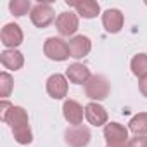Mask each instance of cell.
Wrapping results in <instances>:
<instances>
[{
	"mask_svg": "<svg viewBox=\"0 0 147 147\" xmlns=\"http://www.w3.org/2000/svg\"><path fill=\"white\" fill-rule=\"evenodd\" d=\"M90 138H92V133L83 125L71 126L64 131V142L69 147H87L90 144Z\"/></svg>",
	"mask_w": 147,
	"mask_h": 147,
	"instance_id": "cell-5",
	"label": "cell"
},
{
	"mask_svg": "<svg viewBox=\"0 0 147 147\" xmlns=\"http://www.w3.org/2000/svg\"><path fill=\"white\" fill-rule=\"evenodd\" d=\"M30 18H31V23H33L36 28H47L49 24H52V23L57 19L54 9L50 7V0H45V2L36 4V5L31 9Z\"/></svg>",
	"mask_w": 147,
	"mask_h": 147,
	"instance_id": "cell-3",
	"label": "cell"
},
{
	"mask_svg": "<svg viewBox=\"0 0 147 147\" xmlns=\"http://www.w3.org/2000/svg\"><path fill=\"white\" fill-rule=\"evenodd\" d=\"M104 138L107 145H119L128 144V128L119 123H107L104 126Z\"/></svg>",
	"mask_w": 147,
	"mask_h": 147,
	"instance_id": "cell-6",
	"label": "cell"
},
{
	"mask_svg": "<svg viewBox=\"0 0 147 147\" xmlns=\"http://www.w3.org/2000/svg\"><path fill=\"white\" fill-rule=\"evenodd\" d=\"M0 109H2V121H5L12 130H18V128H23V126L30 125L28 113L21 106H12L7 100H2Z\"/></svg>",
	"mask_w": 147,
	"mask_h": 147,
	"instance_id": "cell-1",
	"label": "cell"
},
{
	"mask_svg": "<svg viewBox=\"0 0 147 147\" xmlns=\"http://www.w3.org/2000/svg\"><path fill=\"white\" fill-rule=\"evenodd\" d=\"M67 47H69L71 57L82 59V57H85V55L90 54V50H92V42H90V38L85 36V35H76V36H73V38L67 42Z\"/></svg>",
	"mask_w": 147,
	"mask_h": 147,
	"instance_id": "cell-11",
	"label": "cell"
},
{
	"mask_svg": "<svg viewBox=\"0 0 147 147\" xmlns=\"http://www.w3.org/2000/svg\"><path fill=\"white\" fill-rule=\"evenodd\" d=\"M0 62H2V66L5 69L18 71L24 64V55L19 50H16V49H7V50H4L2 54H0Z\"/></svg>",
	"mask_w": 147,
	"mask_h": 147,
	"instance_id": "cell-16",
	"label": "cell"
},
{
	"mask_svg": "<svg viewBox=\"0 0 147 147\" xmlns=\"http://www.w3.org/2000/svg\"><path fill=\"white\" fill-rule=\"evenodd\" d=\"M106 147H128V144H119V145H106Z\"/></svg>",
	"mask_w": 147,
	"mask_h": 147,
	"instance_id": "cell-24",
	"label": "cell"
},
{
	"mask_svg": "<svg viewBox=\"0 0 147 147\" xmlns=\"http://www.w3.org/2000/svg\"><path fill=\"white\" fill-rule=\"evenodd\" d=\"M138 88H140L142 95H144V97H147V76L140 78V82H138Z\"/></svg>",
	"mask_w": 147,
	"mask_h": 147,
	"instance_id": "cell-23",
	"label": "cell"
},
{
	"mask_svg": "<svg viewBox=\"0 0 147 147\" xmlns=\"http://www.w3.org/2000/svg\"><path fill=\"white\" fill-rule=\"evenodd\" d=\"M78 14L75 12H61L55 19V28L57 31L62 35V36H71V35H75L76 30H78Z\"/></svg>",
	"mask_w": 147,
	"mask_h": 147,
	"instance_id": "cell-8",
	"label": "cell"
},
{
	"mask_svg": "<svg viewBox=\"0 0 147 147\" xmlns=\"http://www.w3.org/2000/svg\"><path fill=\"white\" fill-rule=\"evenodd\" d=\"M12 133H14V140L21 145H28V144L33 142V133H31L30 125L23 126V128H18V130H12Z\"/></svg>",
	"mask_w": 147,
	"mask_h": 147,
	"instance_id": "cell-21",
	"label": "cell"
},
{
	"mask_svg": "<svg viewBox=\"0 0 147 147\" xmlns=\"http://www.w3.org/2000/svg\"><path fill=\"white\" fill-rule=\"evenodd\" d=\"M130 67H131V73L135 76H138V78L147 76V54L133 55V59L130 62Z\"/></svg>",
	"mask_w": 147,
	"mask_h": 147,
	"instance_id": "cell-17",
	"label": "cell"
},
{
	"mask_svg": "<svg viewBox=\"0 0 147 147\" xmlns=\"http://www.w3.org/2000/svg\"><path fill=\"white\" fill-rule=\"evenodd\" d=\"M66 78L71 83H75V85H83V83H87L92 78V75H90V69L85 64L75 62V64H71L66 69Z\"/></svg>",
	"mask_w": 147,
	"mask_h": 147,
	"instance_id": "cell-14",
	"label": "cell"
},
{
	"mask_svg": "<svg viewBox=\"0 0 147 147\" xmlns=\"http://www.w3.org/2000/svg\"><path fill=\"white\" fill-rule=\"evenodd\" d=\"M66 4L69 7H75L76 14H80L85 19H94L100 12V5L95 2V0H80V2H75V0H66Z\"/></svg>",
	"mask_w": 147,
	"mask_h": 147,
	"instance_id": "cell-12",
	"label": "cell"
},
{
	"mask_svg": "<svg viewBox=\"0 0 147 147\" xmlns=\"http://www.w3.org/2000/svg\"><path fill=\"white\" fill-rule=\"evenodd\" d=\"M9 9L14 16L21 18V16H24L31 11V4H30V0H12L9 4Z\"/></svg>",
	"mask_w": 147,
	"mask_h": 147,
	"instance_id": "cell-20",
	"label": "cell"
},
{
	"mask_svg": "<svg viewBox=\"0 0 147 147\" xmlns=\"http://www.w3.org/2000/svg\"><path fill=\"white\" fill-rule=\"evenodd\" d=\"M109 92H111V85L104 75H92V78L85 83V94L94 102L107 99Z\"/></svg>",
	"mask_w": 147,
	"mask_h": 147,
	"instance_id": "cell-2",
	"label": "cell"
},
{
	"mask_svg": "<svg viewBox=\"0 0 147 147\" xmlns=\"http://www.w3.org/2000/svg\"><path fill=\"white\" fill-rule=\"evenodd\" d=\"M128 128H130L135 135H145V133H147V113H138V114H135V116L130 119Z\"/></svg>",
	"mask_w": 147,
	"mask_h": 147,
	"instance_id": "cell-18",
	"label": "cell"
},
{
	"mask_svg": "<svg viewBox=\"0 0 147 147\" xmlns=\"http://www.w3.org/2000/svg\"><path fill=\"white\" fill-rule=\"evenodd\" d=\"M128 147H147V137L145 135H135L128 140Z\"/></svg>",
	"mask_w": 147,
	"mask_h": 147,
	"instance_id": "cell-22",
	"label": "cell"
},
{
	"mask_svg": "<svg viewBox=\"0 0 147 147\" xmlns=\"http://www.w3.org/2000/svg\"><path fill=\"white\" fill-rule=\"evenodd\" d=\"M145 5H147V0H145Z\"/></svg>",
	"mask_w": 147,
	"mask_h": 147,
	"instance_id": "cell-25",
	"label": "cell"
},
{
	"mask_svg": "<svg viewBox=\"0 0 147 147\" xmlns=\"http://www.w3.org/2000/svg\"><path fill=\"white\" fill-rule=\"evenodd\" d=\"M0 38H2V43L7 47V49H16L23 43L24 40V35H23V30L19 24L16 23H9L2 28V33H0Z\"/></svg>",
	"mask_w": 147,
	"mask_h": 147,
	"instance_id": "cell-7",
	"label": "cell"
},
{
	"mask_svg": "<svg viewBox=\"0 0 147 147\" xmlns=\"http://www.w3.org/2000/svg\"><path fill=\"white\" fill-rule=\"evenodd\" d=\"M12 87H14V80L9 73H0V97L4 100L11 95L12 92Z\"/></svg>",
	"mask_w": 147,
	"mask_h": 147,
	"instance_id": "cell-19",
	"label": "cell"
},
{
	"mask_svg": "<svg viewBox=\"0 0 147 147\" xmlns=\"http://www.w3.org/2000/svg\"><path fill=\"white\" fill-rule=\"evenodd\" d=\"M123 23H125V18H123L121 11H118V9H107L102 14V24L107 33H119L123 28Z\"/></svg>",
	"mask_w": 147,
	"mask_h": 147,
	"instance_id": "cell-15",
	"label": "cell"
},
{
	"mask_svg": "<svg viewBox=\"0 0 147 147\" xmlns=\"http://www.w3.org/2000/svg\"><path fill=\"white\" fill-rule=\"evenodd\" d=\"M85 118L94 126H102V125L106 126L107 125V111L97 102H90L85 106Z\"/></svg>",
	"mask_w": 147,
	"mask_h": 147,
	"instance_id": "cell-13",
	"label": "cell"
},
{
	"mask_svg": "<svg viewBox=\"0 0 147 147\" xmlns=\"http://www.w3.org/2000/svg\"><path fill=\"white\" fill-rule=\"evenodd\" d=\"M43 52L45 55L50 59V61H66L67 57H71L69 54V47L67 43L62 40V38H55V36H50L45 40L43 43Z\"/></svg>",
	"mask_w": 147,
	"mask_h": 147,
	"instance_id": "cell-4",
	"label": "cell"
},
{
	"mask_svg": "<svg viewBox=\"0 0 147 147\" xmlns=\"http://www.w3.org/2000/svg\"><path fill=\"white\" fill-rule=\"evenodd\" d=\"M47 94L55 100L64 99L67 95V78L64 75H59V73L49 76V80H47Z\"/></svg>",
	"mask_w": 147,
	"mask_h": 147,
	"instance_id": "cell-10",
	"label": "cell"
},
{
	"mask_svg": "<svg viewBox=\"0 0 147 147\" xmlns=\"http://www.w3.org/2000/svg\"><path fill=\"white\" fill-rule=\"evenodd\" d=\"M62 114H64V119L73 125V126H80L83 123V116H85V109L80 102L73 100V99H67L62 106Z\"/></svg>",
	"mask_w": 147,
	"mask_h": 147,
	"instance_id": "cell-9",
	"label": "cell"
}]
</instances>
